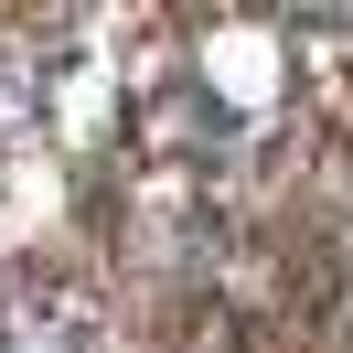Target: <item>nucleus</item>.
<instances>
[{
  "label": "nucleus",
  "instance_id": "obj_2",
  "mask_svg": "<svg viewBox=\"0 0 353 353\" xmlns=\"http://www.w3.org/2000/svg\"><path fill=\"white\" fill-rule=\"evenodd\" d=\"M32 108H43V65H32L22 43H0V150L32 129Z\"/></svg>",
  "mask_w": 353,
  "mask_h": 353
},
{
  "label": "nucleus",
  "instance_id": "obj_1",
  "mask_svg": "<svg viewBox=\"0 0 353 353\" xmlns=\"http://www.w3.org/2000/svg\"><path fill=\"white\" fill-rule=\"evenodd\" d=\"M0 353H97V310L54 268H0Z\"/></svg>",
  "mask_w": 353,
  "mask_h": 353
}]
</instances>
